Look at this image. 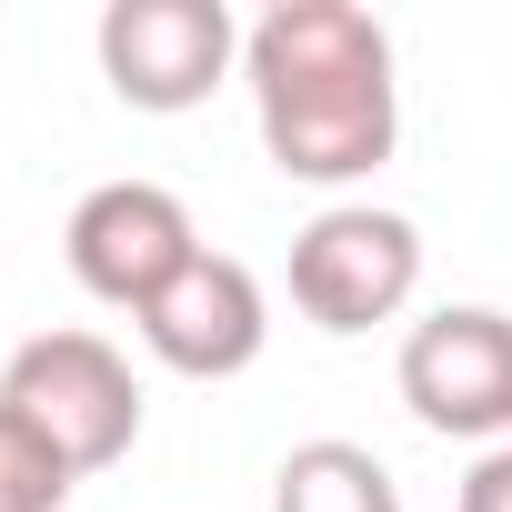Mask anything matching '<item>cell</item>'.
Listing matches in <instances>:
<instances>
[{
  "label": "cell",
  "mask_w": 512,
  "mask_h": 512,
  "mask_svg": "<svg viewBox=\"0 0 512 512\" xmlns=\"http://www.w3.org/2000/svg\"><path fill=\"white\" fill-rule=\"evenodd\" d=\"M61 251H71V282H81L91 302H111V312L141 322V312L191 272L201 231H191L181 191H161V181H101V191H81Z\"/></svg>",
  "instance_id": "277c9868"
},
{
  "label": "cell",
  "mask_w": 512,
  "mask_h": 512,
  "mask_svg": "<svg viewBox=\"0 0 512 512\" xmlns=\"http://www.w3.org/2000/svg\"><path fill=\"white\" fill-rule=\"evenodd\" d=\"M462 512H512V442H492V452L462 472Z\"/></svg>",
  "instance_id": "30bf717a"
},
{
  "label": "cell",
  "mask_w": 512,
  "mask_h": 512,
  "mask_svg": "<svg viewBox=\"0 0 512 512\" xmlns=\"http://www.w3.org/2000/svg\"><path fill=\"white\" fill-rule=\"evenodd\" d=\"M422 292V231L372 201H332L292 231V302L312 332H372Z\"/></svg>",
  "instance_id": "3957f363"
},
{
  "label": "cell",
  "mask_w": 512,
  "mask_h": 512,
  "mask_svg": "<svg viewBox=\"0 0 512 512\" xmlns=\"http://www.w3.org/2000/svg\"><path fill=\"white\" fill-rule=\"evenodd\" d=\"M272 512H402V492L362 442H302L272 472Z\"/></svg>",
  "instance_id": "ba28073f"
},
{
  "label": "cell",
  "mask_w": 512,
  "mask_h": 512,
  "mask_svg": "<svg viewBox=\"0 0 512 512\" xmlns=\"http://www.w3.org/2000/svg\"><path fill=\"white\" fill-rule=\"evenodd\" d=\"M71 482H81V472H71V462L11 412V402H0V512H61Z\"/></svg>",
  "instance_id": "9c48e42d"
},
{
  "label": "cell",
  "mask_w": 512,
  "mask_h": 512,
  "mask_svg": "<svg viewBox=\"0 0 512 512\" xmlns=\"http://www.w3.org/2000/svg\"><path fill=\"white\" fill-rule=\"evenodd\" d=\"M241 81L262 111V151L282 181L342 191L372 181L402 141V91H392V31L362 0H282L251 21Z\"/></svg>",
  "instance_id": "6da1fadb"
},
{
  "label": "cell",
  "mask_w": 512,
  "mask_h": 512,
  "mask_svg": "<svg viewBox=\"0 0 512 512\" xmlns=\"http://www.w3.org/2000/svg\"><path fill=\"white\" fill-rule=\"evenodd\" d=\"M0 402H11L71 472H111L141 442V382H131V362L101 332H41V342H21L11 372H0Z\"/></svg>",
  "instance_id": "7a4b0ae2"
},
{
  "label": "cell",
  "mask_w": 512,
  "mask_h": 512,
  "mask_svg": "<svg viewBox=\"0 0 512 512\" xmlns=\"http://www.w3.org/2000/svg\"><path fill=\"white\" fill-rule=\"evenodd\" d=\"M402 402L422 432L452 442H502L512 432V312L492 302H442L432 322H412L402 342Z\"/></svg>",
  "instance_id": "8992f818"
},
{
  "label": "cell",
  "mask_w": 512,
  "mask_h": 512,
  "mask_svg": "<svg viewBox=\"0 0 512 512\" xmlns=\"http://www.w3.org/2000/svg\"><path fill=\"white\" fill-rule=\"evenodd\" d=\"M141 342H151V362H171L191 382H231V372L262 362L272 302H262V282H251L231 251H191V272L141 312Z\"/></svg>",
  "instance_id": "52a82bcc"
},
{
  "label": "cell",
  "mask_w": 512,
  "mask_h": 512,
  "mask_svg": "<svg viewBox=\"0 0 512 512\" xmlns=\"http://www.w3.org/2000/svg\"><path fill=\"white\" fill-rule=\"evenodd\" d=\"M241 21L221 0H111L101 11V81L131 111H201L231 61H241Z\"/></svg>",
  "instance_id": "5b68a950"
}]
</instances>
